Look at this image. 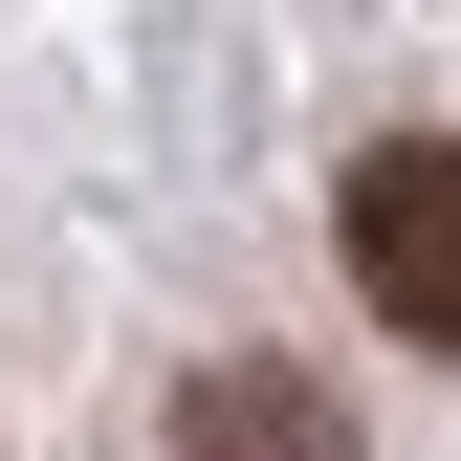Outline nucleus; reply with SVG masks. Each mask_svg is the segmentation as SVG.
Returning <instances> with one entry per match:
<instances>
[{"mask_svg":"<svg viewBox=\"0 0 461 461\" xmlns=\"http://www.w3.org/2000/svg\"><path fill=\"white\" fill-rule=\"evenodd\" d=\"M176 461H352V395L308 352H198L176 374Z\"/></svg>","mask_w":461,"mask_h":461,"instance_id":"obj_2","label":"nucleus"},{"mask_svg":"<svg viewBox=\"0 0 461 461\" xmlns=\"http://www.w3.org/2000/svg\"><path fill=\"white\" fill-rule=\"evenodd\" d=\"M330 242H352V308L461 352V132H374L352 198H330Z\"/></svg>","mask_w":461,"mask_h":461,"instance_id":"obj_1","label":"nucleus"}]
</instances>
